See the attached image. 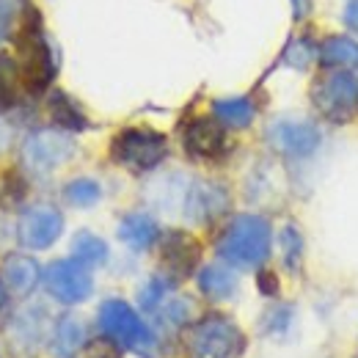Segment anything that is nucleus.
Returning a JSON list of instances; mask_svg holds the SVG:
<instances>
[{
	"instance_id": "a878e982",
	"label": "nucleus",
	"mask_w": 358,
	"mask_h": 358,
	"mask_svg": "<svg viewBox=\"0 0 358 358\" xmlns=\"http://www.w3.org/2000/svg\"><path fill=\"white\" fill-rule=\"evenodd\" d=\"M312 58H314V47L309 39H301V42H295V45L287 50V64L295 66V69H306Z\"/></svg>"
},
{
	"instance_id": "aec40b11",
	"label": "nucleus",
	"mask_w": 358,
	"mask_h": 358,
	"mask_svg": "<svg viewBox=\"0 0 358 358\" xmlns=\"http://www.w3.org/2000/svg\"><path fill=\"white\" fill-rule=\"evenodd\" d=\"M320 61L325 66H353L358 64V45L348 36H331L320 47Z\"/></svg>"
},
{
	"instance_id": "cd10ccee",
	"label": "nucleus",
	"mask_w": 358,
	"mask_h": 358,
	"mask_svg": "<svg viewBox=\"0 0 358 358\" xmlns=\"http://www.w3.org/2000/svg\"><path fill=\"white\" fill-rule=\"evenodd\" d=\"M342 20H345V25H348V28L358 31V0H348V6H345V14H342Z\"/></svg>"
},
{
	"instance_id": "393cba45",
	"label": "nucleus",
	"mask_w": 358,
	"mask_h": 358,
	"mask_svg": "<svg viewBox=\"0 0 358 358\" xmlns=\"http://www.w3.org/2000/svg\"><path fill=\"white\" fill-rule=\"evenodd\" d=\"M169 287H171V281H169V278H152V281L141 289V306H143V309H155V306L166 298Z\"/></svg>"
},
{
	"instance_id": "2eb2a0df",
	"label": "nucleus",
	"mask_w": 358,
	"mask_h": 358,
	"mask_svg": "<svg viewBox=\"0 0 358 358\" xmlns=\"http://www.w3.org/2000/svg\"><path fill=\"white\" fill-rule=\"evenodd\" d=\"M119 237L135 248V251H146L155 240H157V224L149 218V215H143V213H133V215H127L122 226H119Z\"/></svg>"
},
{
	"instance_id": "4468645a",
	"label": "nucleus",
	"mask_w": 358,
	"mask_h": 358,
	"mask_svg": "<svg viewBox=\"0 0 358 358\" xmlns=\"http://www.w3.org/2000/svg\"><path fill=\"white\" fill-rule=\"evenodd\" d=\"M3 284H8V289L17 295H28L39 284V265L31 257L11 254L3 262Z\"/></svg>"
},
{
	"instance_id": "f8f14e48",
	"label": "nucleus",
	"mask_w": 358,
	"mask_h": 358,
	"mask_svg": "<svg viewBox=\"0 0 358 358\" xmlns=\"http://www.w3.org/2000/svg\"><path fill=\"white\" fill-rule=\"evenodd\" d=\"M199 254H201V248H199V243H196L190 234H185V231H171V234L166 237V243H163V265L169 270L171 281L185 278L190 270L196 268Z\"/></svg>"
},
{
	"instance_id": "f257e3e1",
	"label": "nucleus",
	"mask_w": 358,
	"mask_h": 358,
	"mask_svg": "<svg viewBox=\"0 0 358 358\" xmlns=\"http://www.w3.org/2000/svg\"><path fill=\"white\" fill-rule=\"evenodd\" d=\"M270 224L259 215H237L218 240V257L234 268L251 270L270 254Z\"/></svg>"
},
{
	"instance_id": "9d476101",
	"label": "nucleus",
	"mask_w": 358,
	"mask_h": 358,
	"mask_svg": "<svg viewBox=\"0 0 358 358\" xmlns=\"http://www.w3.org/2000/svg\"><path fill=\"white\" fill-rule=\"evenodd\" d=\"M75 152L72 138L55 130H42L34 133L25 143V163L34 171H52L55 166H61L64 160H69Z\"/></svg>"
},
{
	"instance_id": "f3484780",
	"label": "nucleus",
	"mask_w": 358,
	"mask_h": 358,
	"mask_svg": "<svg viewBox=\"0 0 358 358\" xmlns=\"http://www.w3.org/2000/svg\"><path fill=\"white\" fill-rule=\"evenodd\" d=\"M83 339H86L83 322L75 320V317H64V320L55 325V339H52L55 345H52V350H55V356L72 358L83 348Z\"/></svg>"
},
{
	"instance_id": "0eeeda50",
	"label": "nucleus",
	"mask_w": 358,
	"mask_h": 358,
	"mask_svg": "<svg viewBox=\"0 0 358 358\" xmlns=\"http://www.w3.org/2000/svg\"><path fill=\"white\" fill-rule=\"evenodd\" d=\"M45 287L55 301H61L66 306L83 303L91 295V289H94L89 270L83 268L80 262H75V259H58V262H52L45 273Z\"/></svg>"
},
{
	"instance_id": "9b49d317",
	"label": "nucleus",
	"mask_w": 358,
	"mask_h": 358,
	"mask_svg": "<svg viewBox=\"0 0 358 358\" xmlns=\"http://www.w3.org/2000/svg\"><path fill=\"white\" fill-rule=\"evenodd\" d=\"M185 149L193 157L215 160L226 152V133L215 119H196L185 130Z\"/></svg>"
},
{
	"instance_id": "bb28decb",
	"label": "nucleus",
	"mask_w": 358,
	"mask_h": 358,
	"mask_svg": "<svg viewBox=\"0 0 358 358\" xmlns=\"http://www.w3.org/2000/svg\"><path fill=\"white\" fill-rule=\"evenodd\" d=\"M80 358H119V350L110 342H94L91 348H86Z\"/></svg>"
},
{
	"instance_id": "ddd939ff",
	"label": "nucleus",
	"mask_w": 358,
	"mask_h": 358,
	"mask_svg": "<svg viewBox=\"0 0 358 358\" xmlns=\"http://www.w3.org/2000/svg\"><path fill=\"white\" fill-rule=\"evenodd\" d=\"M187 218L193 221H213L215 215H221L226 207V190L210 182H196L187 190Z\"/></svg>"
},
{
	"instance_id": "c756f323",
	"label": "nucleus",
	"mask_w": 358,
	"mask_h": 358,
	"mask_svg": "<svg viewBox=\"0 0 358 358\" xmlns=\"http://www.w3.org/2000/svg\"><path fill=\"white\" fill-rule=\"evenodd\" d=\"M3 301H6V287H3V278H0V306H3Z\"/></svg>"
},
{
	"instance_id": "1a4fd4ad",
	"label": "nucleus",
	"mask_w": 358,
	"mask_h": 358,
	"mask_svg": "<svg viewBox=\"0 0 358 358\" xmlns=\"http://www.w3.org/2000/svg\"><path fill=\"white\" fill-rule=\"evenodd\" d=\"M268 141L273 149L284 155L306 157L320 146V130L303 119H278L268 127Z\"/></svg>"
},
{
	"instance_id": "f03ea898",
	"label": "nucleus",
	"mask_w": 358,
	"mask_h": 358,
	"mask_svg": "<svg viewBox=\"0 0 358 358\" xmlns=\"http://www.w3.org/2000/svg\"><path fill=\"white\" fill-rule=\"evenodd\" d=\"M17 52H20V72H22V83L28 94H42L52 80V52L47 45L45 34H42V22H39V11L34 6H28L25 20L20 25L17 34Z\"/></svg>"
},
{
	"instance_id": "dca6fc26",
	"label": "nucleus",
	"mask_w": 358,
	"mask_h": 358,
	"mask_svg": "<svg viewBox=\"0 0 358 358\" xmlns=\"http://www.w3.org/2000/svg\"><path fill=\"white\" fill-rule=\"evenodd\" d=\"M22 91H25V83H22L20 64L8 52H0V110L17 105Z\"/></svg>"
},
{
	"instance_id": "a211bd4d",
	"label": "nucleus",
	"mask_w": 358,
	"mask_h": 358,
	"mask_svg": "<svg viewBox=\"0 0 358 358\" xmlns=\"http://www.w3.org/2000/svg\"><path fill=\"white\" fill-rule=\"evenodd\" d=\"M72 254L75 262H80L83 268H99L108 262V245L102 237L91 234V231H78L72 240Z\"/></svg>"
},
{
	"instance_id": "b1692460",
	"label": "nucleus",
	"mask_w": 358,
	"mask_h": 358,
	"mask_svg": "<svg viewBox=\"0 0 358 358\" xmlns=\"http://www.w3.org/2000/svg\"><path fill=\"white\" fill-rule=\"evenodd\" d=\"M281 248H284V262L289 268H295L298 259H301V254H303V240H301V234L292 226H287L281 231Z\"/></svg>"
},
{
	"instance_id": "5701e85b",
	"label": "nucleus",
	"mask_w": 358,
	"mask_h": 358,
	"mask_svg": "<svg viewBox=\"0 0 358 358\" xmlns=\"http://www.w3.org/2000/svg\"><path fill=\"white\" fill-rule=\"evenodd\" d=\"M64 196H66V201L75 204V207H91V204L99 201L102 190H99V185H96L94 179H72V182L66 185Z\"/></svg>"
},
{
	"instance_id": "6ab92c4d",
	"label": "nucleus",
	"mask_w": 358,
	"mask_h": 358,
	"mask_svg": "<svg viewBox=\"0 0 358 358\" xmlns=\"http://www.w3.org/2000/svg\"><path fill=\"white\" fill-rule=\"evenodd\" d=\"M199 287H201V292H204L207 298L224 301V298H229V295H234L237 281H234V275H231L226 268H221V265H210V268H204L201 273H199Z\"/></svg>"
},
{
	"instance_id": "423d86ee",
	"label": "nucleus",
	"mask_w": 358,
	"mask_h": 358,
	"mask_svg": "<svg viewBox=\"0 0 358 358\" xmlns=\"http://www.w3.org/2000/svg\"><path fill=\"white\" fill-rule=\"evenodd\" d=\"M317 110L334 122H345L358 110V80L348 72H328L312 89Z\"/></svg>"
},
{
	"instance_id": "6e6552de",
	"label": "nucleus",
	"mask_w": 358,
	"mask_h": 358,
	"mask_svg": "<svg viewBox=\"0 0 358 358\" xmlns=\"http://www.w3.org/2000/svg\"><path fill=\"white\" fill-rule=\"evenodd\" d=\"M64 231V215L50 207V204H34L28 207L22 215H20V224H17V234H20V243L25 248H34V251H42L50 248Z\"/></svg>"
},
{
	"instance_id": "4be33fe9",
	"label": "nucleus",
	"mask_w": 358,
	"mask_h": 358,
	"mask_svg": "<svg viewBox=\"0 0 358 358\" xmlns=\"http://www.w3.org/2000/svg\"><path fill=\"white\" fill-rule=\"evenodd\" d=\"M50 110H52V119L58 122V124H64V127H69V130H83L86 127V119H83V113L66 99V94H52V99H50Z\"/></svg>"
},
{
	"instance_id": "412c9836",
	"label": "nucleus",
	"mask_w": 358,
	"mask_h": 358,
	"mask_svg": "<svg viewBox=\"0 0 358 358\" xmlns=\"http://www.w3.org/2000/svg\"><path fill=\"white\" fill-rule=\"evenodd\" d=\"M215 116L229 124V127H245L254 119V105L245 96H231V99H218L215 105Z\"/></svg>"
},
{
	"instance_id": "7ed1b4c3",
	"label": "nucleus",
	"mask_w": 358,
	"mask_h": 358,
	"mask_svg": "<svg viewBox=\"0 0 358 358\" xmlns=\"http://www.w3.org/2000/svg\"><path fill=\"white\" fill-rule=\"evenodd\" d=\"M245 350L243 331L218 314L204 317L193 325L187 336V356L190 358H240Z\"/></svg>"
},
{
	"instance_id": "20e7f679",
	"label": "nucleus",
	"mask_w": 358,
	"mask_h": 358,
	"mask_svg": "<svg viewBox=\"0 0 358 358\" xmlns=\"http://www.w3.org/2000/svg\"><path fill=\"white\" fill-rule=\"evenodd\" d=\"M169 146H166V135L155 133V130H124L113 138L110 155L116 163L133 169V171H149L157 163H163Z\"/></svg>"
},
{
	"instance_id": "c85d7f7f",
	"label": "nucleus",
	"mask_w": 358,
	"mask_h": 358,
	"mask_svg": "<svg viewBox=\"0 0 358 358\" xmlns=\"http://www.w3.org/2000/svg\"><path fill=\"white\" fill-rule=\"evenodd\" d=\"M309 3H312V0H292V6H295V17H303V14L309 11Z\"/></svg>"
},
{
	"instance_id": "39448f33",
	"label": "nucleus",
	"mask_w": 358,
	"mask_h": 358,
	"mask_svg": "<svg viewBox=\"0 0 358 358\" xmlns=\"http://www.w3.org/2000/svg\"><path fill=\"white\" fill-rule=\"evenodd\" d=\"M99 325L113 342H119L130 350H138V353H146L155 345L146 322L124 301H105L99 309Z\"/></svg>"
}]
</instances>
